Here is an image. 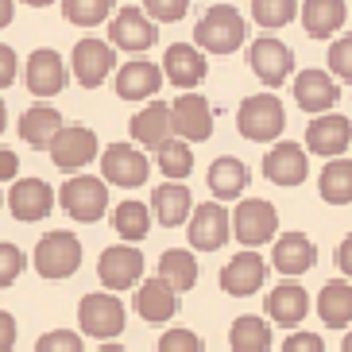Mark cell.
Masks as SVG:
<instances>
[{
	"instance_id": "cell-1",
	"label": "cell",
	"mask_w": 352,
	"mask_h": 352,
	"mask_svg": "<svg viewBox=\"0 0 352 352\" xmlns=\"http://www.w3.org/2000/svg\"><path fill=\"white\" fill-rule=\"evenodd\" d=\"M244 35H248V23H244L240 8H232V4H213L194 28V47H201L209 54H232L244 47Z\"/></svg>"
},
{
	"instance_id": "cell-2",
	"label": "cell",
	"mask_w": 352,
	"mask_h": 352,
	"mask_svg": "<svg viewBox=\"0 0 352 352\" xmlns=\"http://www.w3.org/2000/svg\"><path fill=\"white\" fill-rule=\"evenodd\" d=\"M236 128L244 140L252 144H271L279 140L283 128H287V113H283V101L275 94H256V97H244L236 113Z\"/></svg>"
},
{
	"instance_id": "cell-3",
	"label": "cell",
	"mask_w": 352,
	"mask_h": 352,
	"mask_svg": "<svg viewBox=\"0 0 352 352\" xmlns=\"http://www.w3.org/2000/svg\"><path fill=\"white\" fill-rule=\"evenodd\" d=\"M58 206L82 225H94L109 213V182L97 175H74L58 190Z\"/></svg>"
},
{
	"instance_id": "cell-4",
	"label": "cell",
	"mask_w": 352,
	"mask_h": 352,
	"mask_svg": "<svg viewBox=\"0 0 352 352\" xmlns=\"http://www.w3.org/2000/svg\"><path fill=\"white\" fill-rule=\"evenodd\" d=\"M124 302L101 290V294H85L78 302V325H82L85 337H97V341H116L124 333Z\"/></svg>"
},
{
	"instance_id": "cell-5",
	"label": "cell",
	"mask_w": 352,
	"mask_h": 352,
	"mask_svg": "<svg viewBox=\"0 0 352 352\" xmlns=\"http://www.w3.org/2000/svg\"><path fill=\"white\" fill-rule=\"evenodd\" d=\"M32 263L43 279H70L74 271L82 267V240L74 232H47L35 244Z\"/></svg>"
},
{
	"instance_id": "cell-6",
	"label": "cell",
	"mask_w": 352,
	"mask_h": 352,
	"mask_svg": "<svg viewBox=\"0 0 352 352\" xmlns=\"http://www.w3.org/2000/svg\"><path fill=\"white\" fill-rule=\"evenodd\" d=\"M275 232H279V213H275L271 201H263V197H244L236 206V213H232V236L244 248H263V244L275 240Z\"/></svg>"
},
{
	"instance_id": "cell-7",
	"label": "cell",
	"mask_w": 352,
	"mask_h": 352,
	"mask_svg": "<svg viewBox=\"0 0 352 352\" xmlns=\"http://www.w3.org/2000/svg\"><path fill=\"white\" fill-rule=\"evenodd\" d=\"M151 175V159L140 151V144H109L101 151V178L109 186L135 190Z\"/></svg>"
},
{
	"instance_id": "cell-8",
	"label": "cell",
	"mask_w": 352,
	"mask_h": 352,
	"mask_svg": "<svg viewBox=\"0 0 352 352\" xmlns=\"http://www.w3.org/2000/svg\"><path fill=\"white\" fill-rule=\"evenodd\" d=\"M190 248L194 252H221L232 236V217H228L225 201H201L190 213Z\"/></svg>"
},
{
	"instance_id": "cell-9",
	"label": "cell",
	"mask_w": 352,
	"mask_h": 352,
	"mask_svg": "<svg viewBox=\"0 0 352 352\" xmlns=\"http://www.w3.org/2000/svg\"><path fill=\"white\" fill-rule=\"evenodd\" d=\"M97 279H101L104 290H132L144 283V256L135 244H113L104 248L101 259H97Z\"/></svg>"
},
{
	"instance_id": "cell-10",
	"label": "cell",
	"mask_w": 352,
	"mask_h": 352,
	"mask_svg": "<svg viewBox=\"0 0 352 352\" xmlns=\"http://www.w3.org/2000/svg\"><path fill=\"white\" fill-rule=\"evenodd\" d=\"M248 66H252V74H256V78L267 85V89H279L290 74H294V51H290L283 39H271V35H263V39H252V47H248Z\"/></svg>"
},
{
	"instance_id": "cell-11",
	"label": "cell",
	"mask_w": 352,
	"mask_h": 352,
	"mask_svg": "<svg viewBox=\"0 0 352 352\" xmlns=\"http://www.w3.org/2000/svg\"><path fill=\"white\" fill-rule=\"evenodd\" d=\"M155 39H159V28L144 8L128 4V8H116V16L109 20V43H113L116 51L144 54L147 47H155Z\"/></svg>"
},
{
	"instance_id": "cell-12",
	"label": "cell",
	"mask_w": 352,
	"mask_h": 352,
	"mask_svg": "<svg viewBox=\"0 0 352 352\" xmlns=\"http://www.w3.org/2000/svg\"><path fill=\"white\" fill-rule=\"evenodd\" d=\"M70 70H74V78H78V85L97 89V85H104L109 74H116V47L89 35V39H82L78 47H74Z\"/></svg>"
},
{
	"instance_id": "cell-13",
	"label": "cell",
	"mask_w": 352,
	"mask_h": 352,
	"mask_svg": "<svg viewBox=\"0 0 352 352\" xmlns=\"http://www.w3.org/2000/svg\"><path fill=\"white\" fill-rule=\"evenodd\" d=\"M97 155H101L97 132L85 128V124H66L51 144V163L58 166V170H82V166H89Z\"/></svg>"
},
{
	"instance_id": "cell-14",
	"label": "cell",
	"mask_w": 352,
	"mask_h": 352,
	"mask_svg": "<svg viewBox=\"0 0 352 352\" xmlns=\"http://www.w3.org/2000/svg\"><path fill=\"white\" fill-rule=\"evenodd\" d=\"M170 124H175V135L186 140V144H206L213 135V104L201 94H178V101L170 104Z\"/></svg>"
},
{
	"instance_id": "cell-15",
	"label": "cell",
	"mask_w": 352,
	"mask_h": 352,
	"mask_svg": "<svg viewBox=\"0 0 352 352\" xmlns=\"http://www.w3.org/2000/svg\"><path fill=\"white\" fill-rule=\"evenodd\" d=\"M267 267L271 263L259 256L256 248L236 252V256L221 267V290L232 294V298H248V294H256V290L267 283Z\"/></svg>"
},
{
	"instance_id": "cell-16",
	"label": "cell",
	"mask_w": 352,
	"mask_h": 352,
	"mask_svg": "<svg viewBox=\"0 0 352 352\" xmlns=\"http://www.w3.org/2000/svg\"><path fill=\"white\" fill-rule=\"evenodd\" d=\"M349 147H352L349 116L321 113L310 120V128H306V151H314V155H321V159H341Z\"/></svg>"
},
{
	"instance_id": "cell-17",
	"label": "cell",
	"mask_w": 352,
	"mask_h": 352,
	"mask_svg": "<svg viewBox=\"0 0 352 352\" xmlns=\"http://www.w3.org/2000/svg\"><path fill=\"white\" fill-rule=\"evenodd\" d=\"M23 82H28V89H32L39 101H47V97H58L66 89V63L63 54L51 51V47H43V51H35L32 58H28V66H23Z\"/></svg>"
},
{
	"instance_id": "cell-18",
	"label": "cell",
	"mask_w": 352,
	"mask_h": 352,
	"mask_svg": "<svg viewBox=\"0 0 352 352\" xmlns=\"http://www.w3.org/2000/svg\"><path fill=\"white\" fill-rule=\"evenodd\" d=\"M54 209V190L43 178H16L8 190V213L23 225H35Z\"/></svg>"
},
{
	"instance_id": "cell-19",
	"label": "cell",
	"mask_w": 352,
	"mask_h": 352,
	"mask_svg": "<svg viewBox=\"0 0 352 352\" xmlns=\"http://www.w3.org/2000/svg\"><path fill=\"white\" fill-rule=\"evenodd\" d=\"M263 175H267V182H275V186H302V182L310 178L306 147L290 144V140H279V144L263 155Z\"/></svg>"
},
{
	"instance_id": "cell-20",
	"label": "cell",
	"mask_w": 352,
	"mask_h": 352,
	"mask_svg": "<svg viewBox=\"0 0 352 352\" xmlns=\"http://www.w3.org/2000/svg\"><path fill=\"white\" fill-rule=\"evenodd\" d=\"M163 82H166L163 66L147 63V58H132V63H124L120 70H116V78H113L120 101H151Z\"/></svg>"
},
{
	"instance_id": "cell-21",
	"label": "cell",
	"mask_w": 352,
	"mask_h": 352,
	"mask_svg": "<svg viewBox=\"0 0 352 352\" xmlns=\"http://www.w3.org/2000/svg\"><path fill=\"white\" fill-rule=\"evenodd\" d=\"M206 54H201V47H190V43H170L163 54V74L166 82L178 85L182 94H190L194 85L206 82Z\"/></svg>"
},
{
	"instance_id": "cell-22",
	"label": "cell",
	"mask_w": 352,
	"mask_h": 352,
	"mask_svg": "<svg viewBox=\"0 0 352 352\" xmlns=\"http://www.w3.org/2000/svg\"><path fill=\"white\" fill-rule=\"evenodd\" d=\"M132 306H135V314H140L144 321H151V325H166V321L178 314V290L170 287L163 275H155V279H144L140 287H135Z\"/></svg>"
},
{
	"instance_id": "cell-23",
	"label": "cell",
	"mask_w": 352,
	"mask_h": 352,
	"mask_svg": "<svg viewBox=\"0 0 352 352\" xmlns=\"http://www.w3.org/2000/svg\"><path fill=\"white\" fill-rule=\"evenodd\" d=\"M337 97H341V85H337V78L325 70H302L298 78H294V101H298V109H306L310 116H321L329 113L333 104H337Z\"/></svg>"
},
{
	"instance_id": "cell-24",
	"label": "cell",
	"mask_w": 352,
	"mask_h": 352,
	"mask_svg": "<svg viewBox=\"0 0 352 352\" xmlns=\"http://www.w3.org/2000/svg\"><path fill=\"white\" fill-rule=\"evenodd\" d=\"M314 263H318V248H314V240L306 232H283L275 240V248H271V267L279 275H290V279L306 275Z\"/></svg>"
},
{
	"instance_id": "cell-25",
	"label": "cell",
	"mask_w": 352,
	"mask_h": 352,
	"mask_svg": "<svg viewBox=\"0 0 352 352\" xmlns=\"http://www.w3.org/2000/svg\"><path fill=\"white\" fill-rule=\"evenodd\" d=\"M63 128H66L63 113L51 109L47 101L23 109V116H20V140H28V147H35V151H51L54 135L63 132Z\"/></svg>"
},
{
	"instance_id": "cell-26",
	"label": "cell",
	"mask_w": 352,
	"mask_h": 352,
	"mask_svg": "<svg viewBox=\"0 0 352 352\" xmlns=\"http://www.w3.org/2000/svg\"><path fill=\"white\" fill-rule=\"evenodd\" d=\"M190 213H194V194H190V186H182V182H163V186L151 194V217L163 228L186 225Z\"/></svg>"
},
{
	"instance_id": "cell-27",
	"label": "cell",
	"mask_w": 352,
	"mask_h": 352,
	"mask_svg": "<svg viewBox=\"0 0 352 352\" xmlns=\"http://www.w3.org/2000/svg\"><path fill=\"white\" fill-rule=\"evenodd\" d=\"M128 132H132V140L140 147H163L170 135H175V124H170V104L163 101H151L147 109H140V113L132 116V124H128Z\"/></svg>"
},
{
	"instance_id": "cell-28",
	"label": "cell",
	"mask_w": 352,
	"mask_h": 352,
	"mask_svg": "<svg viewBox=\"0 0 352 352\" xmlns=\"http://www.w3.org/2000/svg\"><path fill=\"white\" fill-rule=\"evenodd\" d=\"M344 20H349L344 0H302V28L310 39H333Z\"/></svg>"
},
{
	"instance_id": "cell-29",
	"label": "cell",
	"mask_w": 352,
	"mask_h": 352,
	"mask_svg": "<svg viewBox=\"0 0 352 352\" xmlns=\"http://www.w3.org/2000/svg\"><path fill=\"white\" fill-rule=\"evenodd\" d=\"M267 318L275 325H302L306 314H310V294L298 287V283H279V287L267 294Z\"/></svg>"
},
{
	"instance_id": "cell-30",
	"label": "cell",
	"mask_w": 352,
	"mask_h": 352,
	"mask_svg": "<svg viewBox=\"0 0 352 352\" xmlns=\"http://www.w3.org/2000/svg\"><path fill=\"white\" fill-rule=\"evenodd\" d=\"M248 190V166L236 155H221L209 163V194L217 201H236Z\"/></svg>"
},
{
	"instance_id": "cell-31",
	"label": "cell",
	"mask_w": 352,
	"mask_h": 352,
	"mask_svg": "<svg viewBox=\"0 0 352 352\" xmlns=\"http://www.w3.org/2000/svg\"><path fill=\"white\" fill-rule=\"evenodd\" d=\"M318 318L329 329H344L352 325V283L344 279H329L318 294Z\"/></svg>"
},
{
	"instance_id": "cell-32",
	"label": "cell",
	"mask_w": 352,
	"mask_h": 352,
	"mask_svg": "<svg viewBox=\"0 0 352 352\" xmlns=\"http://www.w3.org/2000/svg\"><path fill=\"white\" fill-rule=\"evenodd\" d=\"M271 325L256 314H244V318L232 321V329H228V344L232 352H271Z\"/></svg>"
},
{
	"instance_id": "cell-33",
	"label": "cell",
	"mask_w": 352,
	"mask_h": 352,
	"mask_svg": "<svg viewBox=\"0 0 352 352\" xmlns=\"http://www.w3.org/2000/svg\"><path fill=\"white\" fill-rule=\"evenodd\" d=\"M159 275H163L178 294L194 290V283H197V259H194V252H190V248H166L163 256H159Z\"/></svg>"
},
{
	"instance_id": "cell-34",
	"label": "cell",
	"mask_w": 352,
	"mask_h": 352,
	"mask_svg": "<svg viewBox=\"0 0 352 352\" xmlns=\"http://www.w3.org/2000/svg\"><path fill=\"white\" fill-rule=\"evenodd\" d=\"M318 190L329 206H349L352 201V159H329L318 175Z\"/></svg>"
},
{
	"instance_id": "cell-35",
	"label": "cell",
	"mask_w": 352,
	"mask_h": 352,
	"mask_svg": "<svg viewBox=\"0 0 352 352\" xmlns=\"http://www.w3.org/2000/svg\"><path fill=\"white\" fill-rule=\"evenodd\" d=\"M113 228L124 244H140L151 232V209L144 201H120L113 209Z\"/></svg>"
},
{
	"instance_id": "cell-36",
	"label": "cell",
	"mask_w": 352,
	"mask_h": 352,
	"mask_svg": "<svg viewBox=\"0 0 352 352\" xmlns=\"http://www.w3.org/2000/svg\"><path fill=\"white\" fill-rule=\"evenodd\" d=\"M155 163L170 182H182V178H190V170H194V151H190L186 140L170 135L163 147H155Z\"/></svg>"
},
{
	"instance_id": "cell-37",
	"label": "cell",
	"mask_w": 352,
	"mask_h": 352,
	"mask_svg": "<svg viewBox=\"0 0 352 352\" xmlns=\"http://www.w3.org/2000/svg\"><path fill=\"white\" fill-rule=\"evenodd\" d=\"M63 16L78 28H97L116 16V0H63Z\"/></svg>"
},
{
	"instance_id": "cell-38",
	"label": "cell",
	"mask_w": 352,
	"mask_h": 352,
	"mask_svg": "<svg viewBox=\"0 0 352 352\" xmlns=\"http://www.w3.org/2000/svg\"><path fill=\"white\" fill-rule=\"evenodd\" d=\"M294 16H298V0H252V20L267 32L287 28Z\"/></svg>"
},
{
	"instance_id": "cell-39",
	"label": "cell",
	"mask_w": 352,
	"mask_h": 352,
	"mask_svg": "<svg viewBox=\"0 0 352 352\" xmlns=\"http://www.w3.org/2000/svg\"><path fill=\"white\" fill-rule=\"evenodd\" d=\"M329 74L352 85V35H337L329 47Z\"/></svg>"
},
{
	"instance_id": "cell-40",
	"label": "cell",
	"mask_w": 352,
	"mask_h": 352,
	"mask_svg": "<svg viewBox=\"0 0 352 352\" xmlns=\"http://www.w3.org/2000/svg\"><path fill=\"white\" fill-rule=\"evenodd\" d=\"M35 352H85V344H82V333L51 329V333H43L39 341H35Z\"/></svg>"
},
{
	"instance_id": "cell-41",
	"label": "cell",
	"mask_w": 352,
	"mask_h": 352,
	"mask_svg": "<svg viewBox=\"0 0 352 352\" xmlns=\"http://www.w3.org/2000/svg\"><path fill=\"white\" fill-rule=\"evenodd\" d=\"M159 352H206V344H201V337H197L194 329L175 325V329H166L163 337H159Z\"/></svg>"
},
{
	"instance_id": "cell-42",
	"label": "cell",
	"mask_w": 352,
	"mask_h": 352,
	"mask_svg": "<svg viewBox=\"0 0 352 352\" xmlns=\"http://www.w3.org/2000/svg\"><path fill=\"white\" fill-rule=\"evenodd\" d=\"M23 252L16 248V244H8V240H0V290L12 287V283L23 275Z\"/></svg>"
},
{
	"instance_id": "cell-43",
	"label": "cell",
	"mask_w": 352,
	"mask_h": 352,
	"mask_svg": "<svg viewBox=\"0 0 352 352\" xmlns=\"http://www.w3.org/2000/svg\"><path fill=\"white\" fill-rule=\"evenodd\" d=\"M144 12L155 23H178L190 12V0H144Z\"/></svg>"
},
{
	"instance_id": "cell-44",
	"label": "cell",
	"mask_w": 352,
	"mask_h": 352,
	"mask_svg": "<svg viewBox=\"0 0 352 352\" xmlns=\"http://www.w3.org/2000/svg\"><path fill=\"white\" fill-rule=\"evenodd\" d=\"M283 352H325V341L310 329H294L287 341H283Z\"/></svg>"
},
{
	"instance_id": "cell-45",
	"label": "cell",
	"mask_w": 352,
	"mask_h": 352,
	"mask_svg": "<svg viewBox=\"0 0 352 352\" xmlns=\"http://www.w3.org/2000/svg\"><path fill=\"white\" fill-rule=\"evenodd\" d=\"M16 74H20V58H16L8 43H0V89L16 85Z\"/></svg>"
},
{
	"instance_id": "cell-46",
	"label": "cell",
	"mask_w": 352,
	"mask_h": 352,
	"mask_svg": "<svg viewBox=\"0 0 352 352\" xmlns=\"http://www.w3.org/2000/svg\"><path fill=\"white\" fill-rule=\"evenodd\" d=\"M16 337H20V325L8 310H0V352H12L16 349Z\"/></svg>"
},
{
	"instance_id": "cell-47",
	"label": "cell",
	"mask_w": 352,
	"mask_h": 352,
	"mask_svg": "<svg viewBox=\"0 0 352 352\" xmlns=\"http://www.w3.org/2000/svg\"><path fill=\"white\" fill-rule=\"evenodd\" d=\"M20 175V155L12 147H0V182H16Z\"/></svg>"
},
{
	"instance_id": "cell-48",
	"label": "cell",
	"mask_w": 352,
	"mask_h": 352,
	"mask_svg": "<svg viewBox=\"0 0 352 352\" xmlns=\"http://www.w3.org/2000/svg\"><path fill=\"white\" fill-rule=\"evenodd\" d=\"M337 267H341L344 275L352 279V232L341 240V244H337Z\"/></svg>"
},
{
	"instance_id": "cell-49",
	"label": "cell",
	"mask_w": 352,
	"mask_h": 352,
	"mask_svg": "<svg viewBox=\"0 0 352 352\" xmlns=\"http://www.w3.org/2000/svg\"><path fill=\"white\" fill-rule=\"evenodd\" d=\"M16 16V0H0V28H8Z\"/></svg>"
},
{
	"instance_id": "cell-50",
	"label": "cell",
	"mask_w": 352,
	"mask_h": 352,
	"mask_svg": "<svg viewBox=\"0 0 352 352\" xmlns=\"http://www.w3.org/2000/svg\"><path fill=\"white\" fill-rule=\"evenodd\" d=\"M97 352H128V349H124V344H116V341H104Z\"/></svg>"
},
{
	"instance_id": "cell-51",
	"label": "cell",
	"mask_w": 352,
	"mask_h": 352,
	"mask_svg": "<svg viewBox=\"0 0 352 352\" xmlns=\"http://www.w3.org/2000/svg\"><path fill=\"white\" fill-rule=\"evenodd\" d=\"M20 4H28V8H47V4H54V0H20Z\"/></svg>"
},
{
	"instance_id": "cell-52",
	"label": "cell",
	"mask_w": 352,
	"mask_h": 352,
	"mask_svg": "<svg viewBox=\"0 0 352 352\" xmlns=\"http://www.w3.org/2000/svg\"><path fill=\"white\" fill-rule=\"evenodd\" d=\"M8 128V109H4V101H0V132Z\"/></svg>"
},
{
	"instance_id": "cell-53",
	"label": "cell",
	"mask_w": 352,
	"mask_h": 352,
	"mask_svg": "<svg viewBox=\"0 0 352 352\" xmlns=\"http://www.w3.org/2000/svg\"><path fill=\"white\" fill-rule=\"evenodd\" d=\"M341 352H352V329L344 333V344H341Z\"/></svg>"
}]
</instances>
